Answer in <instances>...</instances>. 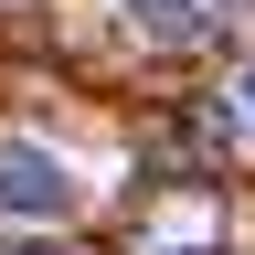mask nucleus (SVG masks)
I'll list each match as a JSON object with an SVG mask.
<instances>
[{"label": "nucleus", "mask_w": 255, "mask_h": 255, "mask_svg": "<svg viewBox=\"0 0 255 255\" xmlns=\"http://www.w3.org/2000/svg\"><path fill=\"white\" fill-rule=\"evenodd\" d=\"M75 170L32 138H0V223H75Z\"/></svg>", "instance_id": "1"}, {"label": "nucleus", "mask_w": 255, "mask_h": 255, "mask_svg": "<svg viewBox=\"0 0 255 255\" xmlns=\"http://www.w3.org/2000/svg\"><path fill=\"white\" fill-rule=\"evenodd\" d=\"M234 128H245V138H255V64H245V75H234Z\"/></svg>", "instance_id": "3"}, {"label": "nucleus", "mask_w": 255, "mask_h": 255, "mask_svg": "<svg viewBox=\"0 0 255 255\" xmlns=\"http://www.w3.org/2000/svg\"><path fill=\"white\" fill-rule=\"evenodd\" d=\"M128 11H138V32H159V43H202L223 21V0H128Z\"/></svg>", "instance_id": "2"}]
</instances>
